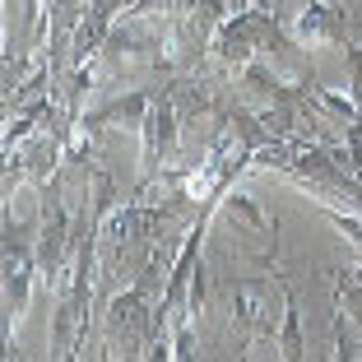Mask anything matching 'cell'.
<instances>
[{"instance_id": "1", "label": "cell", "mask_w": 362, "mask_h": 362, "mask_svg": "<svg viewBox=\"0 0 362 362\" xmlns=\"http://www.w3.org/2000/svg\"><path fill=\"white\" fill-rule=\"evenodd\" d=\"M153 279H158V256L139 269V279L121 293H112L103 307V330L107 344L130 358H168V344L158 330V302H149Z\"/></svg>"}, {"instance_id": "2", "label": "cell", "mask_w": 362, "mask_h": 362, "mask_svg": "<svg viewBox=\"0 0 362 362\" xmlns=\"http://www.w3.org/2000/svg\"><path fill=\"white\" fill-rule=\"evenodd\" d=\"M218 298L233 311V344L237 358L251 353V344L279 339V325H284V302H288V284L269 274H228L218 279Z\"/></svg>"}, {"instance_id": "3", "label": "cell", "mask_w": 362, "mask_h": 362, "mask_svg": "<svg viewBox=\"0 0 362 362\" xmlns=\"http://www.w3.org/2000/svg\"><path fill=\"white\" fill-rule=\"evenodd\" d=\"M186 204L191 200H181V195L172 204H139V200L135 204H117V209L98 223V242H103V251H107V269L117 265L126 251H149L153 237L168 233Z\"/></svg>"}, {"instance_id": "4", "label": "cell", "mask_w": 362, "mask_h": 362, "mask_svg": "<svg viewBox=\"0 0 362 362\" xmlns=\"http://www.w3.org/2000/svg\"><path fill=\"white\" fill-rule=\"evenodd\" d=\"M177 139H181V112H177V98H172V79H163L158 93H153V107L144 126H139V181H135V200L158 186L163 168L172 163L177 153Z\"/></svg>"}, {"instance_id": "5", "label": "cell", "mask_w": 362, "mask_h": 362, "mask_svg": "<svg viewBox=\"0 0 362 362\" xmlns=\"http://www.w3.org/2000/svg\"><path fill=\"white\" fill-rule=\"evenodd\" d=\"M214 223H223L260 269H274L279 265V218H269V214L260 209L256 195H246V191H237V186H233L223 200L214 204Z\"/></svg>"}, {"instance_id": "6", "label": "cell", "mask_w": 362, "mask_h": 362, "mask_svg": "<svg viewBox=\"0 0 362 362\" xmlns=\"http://www.w3.org/2000/svg\"><path fill=\"white\" fill-rule=\"evenodd\" d=\"M288 33L307 52H344L362 37V14H349L344 0H302L298 14H288Z\"/></svg>"}, {"instance_id": "7", "label": "cell", "mask_w": 362, "mask_h": 362, "mask_svg": "<svg viewBox=\"0 0 362 362\" xmlns=\"http://www.w3.org/2000/svg\"><path fill=\"white\" fill-rule=\"evenodd\" d=\"M130 10V0H93L84 14V23H79L75 42H70V56H65V70H75V65H88L98 56V47L107 42V33L117 28V19Z\"/></svg>"}, {"instance_id": "8", "label": "cell", "mask_w": 362, "mask_h": 362, "mask_svg": "<svg viewBox=\"0 0 362 362\" xmlns=\"http://www.w3.org/2000/svg\"><path fill=\"white\" fill-rule=\"evenodd\" d=\"M279 358L298 362L302 349H307V339H302V311H298V298H293V288H288V302H284V325H279V339H274Z\"/></svg>"}, {"instance_id": "9", "label": "cell", "mask_w": 362, "mask_h": 362, "mask_svg": "<svg viewBox=\"0 0 362 362\" xmlns=\"http://www.w3.org/2000/svg\"><path fill=\"white\" fill-rule=\"evenodd\" d=\"M344 65H349V93H353V103L362 107V42L344 47Z\"/></svg>"}]
</instances>
